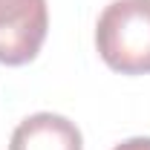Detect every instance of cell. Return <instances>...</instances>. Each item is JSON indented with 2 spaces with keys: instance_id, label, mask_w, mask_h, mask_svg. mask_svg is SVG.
I'll use <instances>...</instances> for the list:
<instances>
[{
  "instance_id": "cell-1",
  "label": "cell",
  "mask_w": 150,
  "mask_h": 150,
  "mask_svg": "<svg viewBox=\"0 0 150 150\" xmlns=\"http://www.w3.org/2000/svg\"><path fill=\"white\" fill-rule=\"evenodd\" d=\"M101 61L121 75L150 72V0H112L95 26Z\"/></svg>"
},
{
  "instance_id": "cell-2",
  "label": "cell",
  "mask_w": 150,
  "mask_h": 150,
  "mask_svg": "<svg viewBox=\"0 0 150 150\" xmlns=\"http://www.w3.org/2000/svg\"><path fill=\"white\" fill-rule=\"evenodd\" d=\"M49 29L46 0H0V64L23 67L40 52Z\"/></svg>"
},
{
  "instance_id": "cell-3",
  "label": "cell",
  "mask_w": 150,
  "mask_h": 150,
  "mask_svg": "<svg viewBox=\"0 0 150 150\" xmlns=\"http://www.w3.org/2000/svg\"><path fill=\"white\" fill-rule=\"evenodd\" d=\"M9 150H84V139L67 115L35 112L15 127Z\"/></svg>"
},
{
  "instance_id": "cell-4",
  "label": "cell",
  "mask_w": 150,
  "mask_h": 150,
  "mask_svg": "<svg viewBox=\"0 0 150 150\" xmlns=\"http://www.w3.org/2000/svg\"><path fill=\"white\" fill-rule=\"evenodd\" d=\"M112 150H150V136H136V139H127V142L115 144Z\"/></svg>"
}]
</instances>
